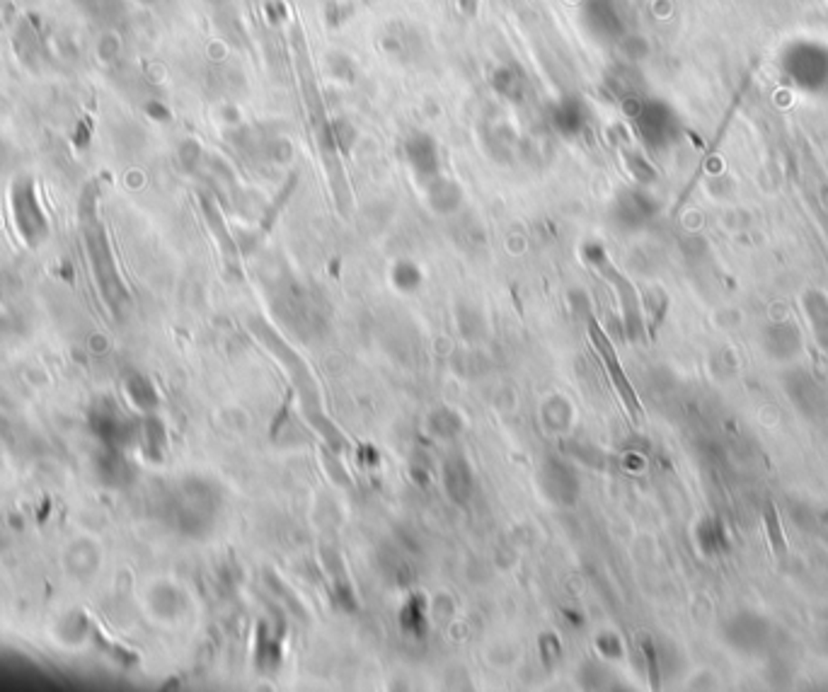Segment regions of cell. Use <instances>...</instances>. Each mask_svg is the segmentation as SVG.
Instances as JSON below:
<instances>
[{
	"label": "cell",
	"instance_id": "cell-13",
	"mask_svg": "<svg viewBox=\"0 0 828 692\" xmlns=\"http://www.w3.org/2000/svg\"><path fill=\"white\" fill-rule=\"evenodd\" d=\"M392 281H395V286H398L400 291H412V288L419 286L422 276H419V269H417L414 264L400 262L398 267L392 269Z\"/></svg>",
	"mask_w": 828,
	"mask_h": 692
},
{
	"label": "cell",
	"instance_id": "cell-3",
	"mask_svg": "<svg viewBox=\"0 0 828 692\" xmlns=\"http://www.w3.org/2000/svg\"><path fill=\"white\" fill-rule=\"evenodd\" d=\"M787 76L795 78L797 83H809V70H814V88L828 83V51L819 46H804V49H795L787 53Z\"/></svg>",
	"mask_w": 828,
	"mask_h": 692
},
{
	"label": "cell",
	"instance_id": "cell-12",
	"mask_svg": "<svg viewBox=\"0 0 828 692\" xmlns=\"http://www.w3.org/2000/svg\"><path fill=\"white\" fill-rule=\"evenodd\" d=\"M431 429H434V434H438V436H456L460 431L458 414L451 412V409H438V412L431 416Z\"/></svg>",
	"mask_w": 828,
	"mask_h": 692
},
{
	"label": "cell",
	"instance_id": "cell-9",
	"mask_svg": "<svg viewBox=\"0 0 828 692\" xmlns=\"http://www.w3.org/2000/svg\"><path fill=\"white\" fill-rule=\"evenodd\" d=\"M552 121H555V126L567 136L579 134L584 124H587V114H584V107L577 102V99H562L555 109H552Z\"/></svg>",
	"mask_w": 828,
	"mask_h": 692
},
{
	"label": "cell",
	"instance_id": "cell-8",
	"mask_svg": "<svg viewBox=\"0 0 828 692\" xmlns=\"http://www.w3.org/2000/svg\"><path fill=\"white\" fill-rule=\"evenodd\" d=\"M492 88L497 92L499 98L506 99H521L523 98V88H526V78L516 66H499L490 78Z\"/></svg>",
	"mask_w": 828,
	"mask_h": 692
},
{
	"label": "cell",
	"instance_id": "cell-4",
	"mask_svg": "<svg viewBox=\"0 0 828 692\" xmlns=\"http://www.w3.org/2000/svg\"><path fill=\"white\" fill-rule=\"evenodd\" d=\"M15 220L30 242H39L42 235L46 233L44 216L39 211V203L34 199L30 182H23L15 187Z\"/></svg>",
	"mask_w": 828,
	"mask_h": 692
},
{
	"label": "cell",
	"instance_id": "cell-10",
	"mask_svg": "<svg viewBox=\"0 0 828 692\" xmlns=\"http://www.w3.org/2000/svg\"><path fill=\"white\" fill-rule=\"evenodd\" d=\"M763 520H766V535H768L770 552H773L777 559H785V555H787V540H785L783 523H780V513H777L776 506H766Z\"/></svg>",
	"mask_w": 828,
	"mask_h": 692
},
{
	"label": "cell",
	"instance_id": "cell-5",
	"mask_svg": "<svg viewBox=\"0 0 828 692\" xmlns=\"http://www.w3.org/2000/svg\"><path fill=\"white\" fill-rule=\"evenodd\" d=\"M407 160L419 180H437L438 174V151L434 138L427 134H414L405 145Z\"/></svg>",
	"mask_w": 828,
	"mask_h": 692
},
{
	"label": "cell",
	"instance_id": "cell-15",
	"mask_svg": "<svg viewBox=\"0 0 828 692\" xmlns=\"http://www.w3.org/2000/svg\"><path fill=\"white\" fill-rule=\"evenodd\" d=\"M458 8L463 10V15H475L477 13V0H458Z\"/></svg>",
	"mask_w": 828,
	"mask_h": 692
},
{
	"label": "cell",
	"instance_id": "cell-7",
	"mask_svg": "<svg viewBox=\"0 0 828 692\" xmlns=\"http://www.w3.org/2000/svg\"><path fill=\"white\" fill-rule=\"evenodd\" d=\"M542 477H545V491H548L550 497L558 499V501H572L579 484H577L574 472H569V467L552 460L542 470Z\"/></svg>",
	"mask_w": 828,
	"mask_h": 692
},
{
	"label": "cell",
	"instance_id": "cell-11",
	"mask_svg": "<svg viewBox=\"0 0 828 692\" xmlns=\"http://www.w3.org/2000/svg\"><path fill=\"white\" fill-rule=\"evenodd\" d=\"M402 627L407 632L419 634L427 627V608H424L422 598H412L402 610Z\"/></svg>",
	"mask_w": 828,
	"mask_h": 692
},
{
	"label": "cell",
	"instance_id": "cell-2",
	"mask_svg": "<svg viewBox=\"0 0 828 692\" xmlns=\"http://www.w3.org/2000/svg\"><path fill=\"white\" fill-rule=\"evenodd\" d=\"M587 259L594 264L596 269L601 271L603 276L616 286L617 298H620V308H623V317H626V330L630 337H640L642 332V310H640V298L637 291L630 281L620 274V271L608 262V257L598 245H588L587 248Z\"/></svg>",
	"mask_w": 828,
	"mask_h": 692
},
{
	"label": "cell",
	"instance_id": "cell-14",
	"mask_svg": "<svg viewBox=\"0 0 828 692\" xmlns=\"http://www.w3.org/2000/svg\"><path fill=\"white\" fill-rule=\"evenodd\" d=\"M642 649H645V656H647V666H649V680H652V685H659V669H656V654H654V647H652V641L649 640H645L642 641Z\"/></svg>",
	"mask_w": 828,
	"mask_h": 692
},
{
	"label": "cell",
	"instance_id": "cell-6",
	"mask_svg": "<svg viewBox=\"0 0 828 692\" xmlns=\"http://www.w3.org/2000/svg\"><path fill=\"white\" fill-rule=\"evenodd\" d=\"M444 484L448 497L458 504H466L470 494H473V472L463 458L446 460L444 465Z\"/></svg>",
	"mask_w": 828,
	"mask_h": 692
},
{
	"label": "cell",
	"instance_id": "cell-1",
	"mask_svg": "<svg viewBox=\"0 0 828 692\" xmlns=\"http://www.w3.org/2000/svg\"><path fill=\"white\" fill-rule=\"evenodd\" d=\"M588 337H591V344H594L596 354H598V359H601L606 370H608L610 383H613L616 392L620 395V399H623V405H626V409L630 412V416L637 422L642 416L640 397H637V392H635L633 383H630V378H627L626 369H623V363L617 359L616 346H613L608 334L601 330V324L596 323L594 317H588Z\"/></svg>",
	"mask_w": 828,
	"mask_h": 692
}]
</instances>
